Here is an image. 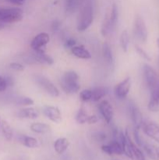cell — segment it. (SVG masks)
Returning a JSON list of instances; mask_svg holds the SVG:
<instances>
[{"label": "cell", "mask_w": 159, "mask_h": 160, "mask_svg": "<svg viewBox=\"0 0 159 160\" xmlns=\"http://www.w3.org/2000/svg\"><path fill=\"white\" fill-rule=\"evenodd\" d=\"M93 137L97 142H102L104 141H105L106 139V134H104V132H101V131H99V132H96L93 134Z\"/></svg>", "instance_id": "e575fe53"}, {"label": "cell", "mask_w": 159, "mask_h": 160, "mask_svg": "<svg viewBox=\"0 0 159 160\" xmlns=\"http://www.w3.org/2000/svg\"><path fill=\"white\" fill-rule=\"evenodd\" d=\"M17 116L22 119H37L39 117V112L33 107L23 108L17 112Z\"/></svg>", "instance_id": "9a60e30c"}, {"label": "cell", "mask_w": 159, "mask_h": 160, "mask_svg": "<svg viewBox=\"0 0 159 160\" xmlns=\"http://www.w3.org/2000/svg\"><path fill=\"white\" fill-rule=\"evenodd\" d=\"M143 75L145 84L150 91L154 87L156 83L158 81V76L156 73L155 70L148 64H144L143 66Z\"/></svg>", "instance_id": "52a82bcc"}, {"label": "cell", "mask_w": 159, "mask_h": 160, "mask_svg": "<svg viewBox=\"0 0 159 160\" xmlns=\"http://www.w3.org/2000/svg\"><path fill=\"white\" fill-rule=\"evenodd\" d=\"M87 117H88V116H87V113L85 111V109L80 108L78 110L77 113L76 115V120L80 124H84V123H87Z\"/></svg>", "instance_id": "4dcf8cb0"}, {"label": "cell", "mask_w": 159, "mask_h": 160, "mask_svg": "<svg viewBox=\"0 0 159 160\" xmlns=\"http://www.w3.org/2000/svg\"><path fill=\"white\" fill-rule=\"evenodd\" d=\"M42 112L44 115L53 123H59L62 121V114L59 108L56 106H45L42 108Z\"/></svg>", "instance_id": "8fae6325"}, {"label": "cell", "mask_w": 159, "mask_h": 160, "mask_svg": "<svg viewBox=\"0 0 159 160\" xmlns=\"http://www.w3.org/2000/svg\"><path fill=\"white\" fill-rule=\"evenodd\" d=\"M15 104L19 106H32L34 105V102L32 98L26 96H18L14 99Z\"/></svg>", "instance_id": "f1b7e54d"}, {"label": "cell", "mask_w": 159, "mask_h": 160, "mask_svg": "<svg viewBox=\"0 0 159 160\" xmlns=\"http://www.w3.org/2000/svg\"><path fill=\"white\" fill-rule=\"evenodd\" d=\"M143 133L159 143V126L154 122H147L143 123L141 126Z\"/></svg>", "instance_id": "7c38bea8"}, {"label": "cell", "mask_w": 159, "mask_h": 160, "mask_svg": "<svg viewBox=\"0 0 159 160\" xmlns=\"http://www.w3.org/2000/svg\"><path fill=\"white\" fill-rule=\"evenodd\" d=\"M109 145L111 146L113 154L116 155H123V150L122 148V145L118 139H112V142H110Z\"/></svg>", "instance_id": "f546056e"}, {"label": "cell", "mask_w": 159, "mask_h": 160, "mask_svg": "<svg viewBox=\"0 0 159 160\" xmlns=\"http://www.w3.org/2000/svg\"><path fill=\"white\" fill-rule=\"evenodd\" d=\"M1 129L5 138L7 141H11L13 136V131L7 121L2 120L1 121Z\"/></svg>", "instance_id": "d4e9b609"}, {"label": "cell", "mask_w": 159, "mask_h": 160, "mask_svg": "<svg viewBox=\"0 0 159 160\" xmlns=\"http://www.w3.org/2000/svg\"><path fill=\"white\" fill-rule=\"evenodd\" d=\"M1 121H2V120H1V118H0V127H1Z\"/></svg>", "instance_id": "7dc6e473"}, {"label": "cell", "mask_w": 159, "mask_h": 160, "mask_svg": "<svg viewBox=\"0 0 159 160\" xmlns=\"http://www.w3.org/2000/svg\"><path fill=\"white\" fill-rule=\"evenodd\" d=\"M72 54L76 57L82 59H89L92 57L91 54L84 46H74L71 49Z\"/></svg>", "instance_id": "ac0fdd59"}, {"label": "cell", "mask_w": 159, "mask_h": 160, "mask_svg": "<svg viewBox=\"0 0 159 160\" xmlns=\"http://www.w3.org/2000/svg\"><path fill=\"white\" fill-rule=\"evenodd\" d=\"M5 79H6V84H7V86L9 87V86H12V84H13V80H12V78H10V77H4Z\"/></svg>", "instance_id": "60d3db41"}, {"label": "cell", "mask_w": 159, "mask_h": 160, "mask_svg": "<svg viewBox=\"0 0 159 160\" xmlns=\"http://www.w3.org/2000/svg\"><path fill=\"white\" fill-rule=\"evenodd\" d=\"M34 78L36 84H37L41 88L43 89L45 92H46L48 95H51V97H54V98H56V97L59 96V89L57 88V87H56L48 78H47L46 77L41 74L34 75Z\"/></svg>", "instance_id": "277c9868"}, {"label": "cell", "mask_w": 159, "mask_h": 160, "mask_svg": "<svg viewBox=\"0 0 159 160\" xmlns=\"http://www.w3.org/2000/svg\"><path fill=\"white\" fill-rule=\"evenodd\" d=\"M157 47H158V48H159V38L157 39Z\"/></svg>", "instance_id": "f6af8a7d"}, {"label": "cell", "mask_w": 159, "mask_h": 160, "mask_svg": "<svg viewBox=\"0 0 159 160\" xmlns=\"http://www.w3.org/2000/svg\"><path fill=\"white\" fill-rule=\"evenodd\" d=\"M112 31H114L112 27L110 20V16H109V11H108L104 17V21H103L102 25H101V32L103 36H107L108 34H110Z\"/></svg>", "instance_id": "7402d4cb"}, {"label": "cell", "mask_w": 159, "mask_h": 160, "mask_svg": "<svg viewBox=\"0 0 159 160\" xmlns=\"http://www.w3.org/2000/svg\"><path fill=\"white\" fill-rule=\"evenodd\" d=\"M141 148H143V150H144L146 154L147 155V156L150 159L152 160H158L157 153V148H155L154 145L143 140V143L141 145Z\"/></svg>", "instance_id": "ffe728a7"}, {"label": "cell", "mask_w": 159, "mask_h": 160, "mask_svg": "<svg viewBox=\"0 0 159 160\" xmlns=\"http://www.w3.org/2000/svg\"><path fill=\"white\" fill-rule=\"evenodd\" d=\"M102 54L104 60L108 64H112L113 62L114 57L112 53V48L108 42H104L102 45Z\"/></svg>", "instance_id": "603a6c76"}, {"label": "cell", "mask_w": 159, "mask_h": 160, "mask_svg": "<svg viewBox=\"0 0 159 160\" xmlns=\"http://www.w3.org/2000/svg\"><path fill=\"white\" fill-rule=\"evenodd\" d=\"M126 135L128 139V142H129V145H130V148H131V151H132V155H133V157H135L137 160H145V157L143 156V153L142 152L141 150L137 146L135 142H133L131 139V138L129 137V132H128V130L126 131Z\"/></svg>", "instance_id": "d6986e66"}, {"label": "cell", "mask_w": 159, "mask_h": 160, "mask_svg": "<svg viewBox=\"0 0 159 160\" xmlns=\"http://www.w3.org/2000/svg\"><path fill=\"white\" fill-rule=\"evenodd\" d=\"M157 157H158V159H159V147L158 148H157Z\"/></svg>", "instance_id": "ee69618b"}, {"label": "cell", "mask_w": 159, "mask_h": 160, "mask_svg": "<svg viewBox=\"0 0 159 160\" xmlns=\"http://www.w3.org/2000/svg\"><path fill=\"white\" fill-rule=\"evenodd\" d=\"M133 33L135 37L140 42L146 43L148 38L147 29L146 23H145L143 19L139 15L136 17L135 20H134Z\"/></svg>", "instance_id": "5b68a950"}, {"label": "cell", "mask_w": 159, "mask_h": 160, "mask_svg": "<svg viewBox=\"0 0 159 160\" xmlns=\"http://www.w3.org/2000/svg\"><path fill=\"white\" fill-rule=\"evenodd\" d=\"M98 110L106 123H110L112 122L114 116V111L112 105L107 100L101 101L98 105Z\"/></svg>", "instance_id": "30bf717a"}, {"label": "cell", "mask_w": 159, "mask_h": 160, "mask_svg": "<svg viewBox=\"0 0 159 160\" xmlns=\"http://www.w3.org/2000/svg\"><path fill=\"white\" fill-rule=\"evenodd\" d=\"M9 1L16 5H23L26 0H9Z\"/></svg>", "instance_id": "b9f144b4"}, {"label": "cell", "mask_w": 159, "mask_h": 160, "mask_svg": "<svg viewBox=\"0 0 159 160\" xmlns=\"http://www.w3.org/2000/svg\"><path fill=\"white\" fill-rule=\"evenodd\" d=\"M80 98L83 102H88L92 99V91L90 89H84L80 93Z\"/></svg>", "instance_id": "1f68e13d"}, {"label": "cell", "mask_w": 159, "mask_h": 160, "mask_svg": "<svg viewBox=\"0 0 159 160\" xmlns=\"http://www.w3.org/2000/svg\"><path fill=\"white\" fill-rule=\"evenodd\" d=\"M128 112L131 120L133 123L134 128L140 129L143 123V116L138 106L133 101H130L128 103Z\"/></svg>", "instance_id": "ba28073f"}, {"label": "cell", "mask_w": 159, "mask_h": 160, "mask_svg": "<svg viewBox=\"0 0 159 160\" xmlns=\"http://www.w3.org/2000/svg\"><path fill=\"white\" fill-rule=\"evenodd\" d=\"M30 62L34 63L45 64V65H52L54 59L49 55L46 54L45 52H34V54L30 56Z\"/></svg>", "instance_id": "5bb4252c"}, {"label": "cell", "mask_w": 159, "mask_h": 160, "mask_svg": "<svg viewBox=\"0 0 159 160\" xmlns=\"http://www.w3.org/2000/svg\"><path fill=\"white\" fill-rule=\"evenodd\" d=\"M70 145V141L65 138H59L54 142V148L58 154L61 155L65 152Z\"/></svg>", "instance_id": "e0dca14e"}, {"label": "cell", "mask_w": 159, "mask_h": 160, "mask_svg": "<svg viewBox=\"0 0 159 160\" xmlns=\"http://www.w3.org/2000/svg\"><path fill=\"white\" fill-rule=\"evenodd\" d=\"M7 84H6V79L4 77L0 76V92H4L6 88H7Z\"/></svg>", "instance_id": "74e56055"}, {"label": "cell", "mask_w": 159, "mask_h": 160, "mask_svg": "<svg viewBox=\"0 0 159 160\" xmlns=\"http://www.w3.org/2000/svg\"><path fill=\"white\" fill-rule=\"evenodd\" d=\"M120 45L124 52H126L128 51V48H129V34L126 30H124L123 32L121 33L119 38Z\"/></svg>", "instance_id": "4316f807"}, {"label": "cell", "mask_w": 159, "mask_h": 160, "mask_svg": "<svg viewBox=\"0 0 159 160\" xmlns=\"http://www.w3.org/2000/svg\"><path fill=\"white\" fill-rule=\"evenodd\" d=\"M79 4V0H65V9L67 13L71 14L75 12Z\"/></svg>", "instance_id": "83f0119b"}, {"label": "cell", "mask_w": 159, "mask_h": 160, "mask_svg": "<svg viewBox=\"0 0 159 160\" xmlns=\"http://www.w3.org/2000/svg\"><path fill=\"white\" fill-rule=\"evenodd\" d=\"M76 41L73 38H70L66 39L64 43V47H65L66 49H71L72 48H73L74 46H76Z\"/></svg>", "instance_id": "836d02e7"}, {"label": "cell", "mask_w": 159, "mask_h": 160, "mask_svg": "<svg viewBox=\"0 0 159 160\" xmlns=\"http://www.w3.org/2000/svg\"><path fill=\"white\" fill-rule=\"evenodd\" d=\"M92 99L93 102H98L104 98L107 94V89L104 87H96L92 89Z\"/></svg>", "instance_id": "cb8c5ba5"}, {"label": "cell", "mask_w": 159, "mask_h": 160, "mask_svg": "<svg viewBox=\"0 0 159 160\" xmlns=\"http://www.w3.org/2000/svg\"><path fill=\"white\" fill-rule=\"evenodd\" d=\"M31 131L37 134H46L51 131V127L44 123H33L30 126Z\"/></svg>", "instance_id": "44dd1931"}, {"label": "cell", "mask_w": 159, "mask_h": 160, "mask_svg": "<svg viewBox=\"0 0 159 160\" xmlns=\"http://www.w3.org/2000/svg\"><path fill=\"white\" fill-rule=\"evenodd\" d=\"M8 27V24L7 23H2V22H0V31L2 29H5V28H6Z\"/></svg>", "instance_id": "7bdbcfd3"}, {"label": "cell", "mask_w": 159, "mask_h": 160, "mask_svg": "<svg viewBox=\"0 0 159 160\" xmlns=\"http://www.w3.org/2000/svg\"><path fill=\"white\" fill-rule=\"evenodd\" d=\"M131 88V80L129 77L125 78L124 80L117 84L115 85V89H114V92H115V95L118 99H124L127 97L128 94H129V90Z\"/></svg>", "instance_id": "9c48e42d"}, {"label": "cell", "mask_w": 159, "mask_h": 160, "mask_svg": "<svg viewBox=\"0 0 159 160\" xmlns=\"http://www.w3.org/2000/svg\"><path fill=\"white\" fill-rule=\"evenodd\" d=\"M84 1H85V0H79V2H80V3H83V2H84Z\"/></svg>", "instance_id": "bcb514c9"}, {"label": "cell", "mask_w": 159, "mask_h": 160, "mask_svg": "<svg viewBox=\"0 0 159 160\" xmlns=\"http://www.w3.org/2000/svg\"><path fill=\"white\" fill-rule=\"evenodd\" d=\"M18 140L23 146L26 147V148H35L39 146L38 142H37V139L33 137H30V136L21 134V135H19Z\"/></svg>", "instance_id": "2e32d148"}, {"label": "cell", "mask_w": 159, "mask_h": 160, "mask_svg": "<svg viewBox=\"0 0 159 160\" xmlns=\"http://www.w3.org/2000/svg\"><path fill=\"white\" fill-rule=\"evenodd\" d=\"M135 49H136V51H137V52L138 53V54L140 55L142 58H143V59H146V60H147V61L151 60V56H149V54H148V53L144 49H143V48H142L141 47L139 46V45H136Z\"/></svg>", "instance_id": "d6a6232c"}, {"label": "cell", "mask_w": 159, "mask_h": 160, "mask_svg": "<svg viewBox=\"0 0 159 160\" xmlns=\"http://www.w3.org/2000/svg\"><path fill=\"white\" fill-rule=\"evenodd\" d=\"M98 122V117L96 115H91L88 116L87 120V123L89 124H94V123Z\"/></svg>", "instance_id": "f35d334b"}, {"label": "cell", "mask_w": 159, "mask_h": 160, "mask_svg": "<svg viewBox=\"0 0 159 160\" xmlns=\"http://www.w3.org/2000/svg\"><path fill=\"white\" fill-rule=\"evenodd\" d=\"M109 16H110V20L111 23H112V27L113 30L115 29L116 27L117 23H118V6L116 4L114 3L112 5V8L109 10Z\"/></svg>", "instance_id": "484cf974"}, {"label": "cell", "mask_w": 159, "mask_h": 160, "mask_svg": "<svg viewBox=\"0 0 159 160\" xmlns=\"http://www.w3.org/2000/svg\"><path fill=\"white\" fill-rule=\"evenodd\" d=\"M94 20V6L92 0H85L83 2L77 23V30L84 32L88 29Z\"/></svg>", "instance_id": "6da1fadb"}, {"label": "cell", "mask_w": 159, "mask_h": 160, "mask_svg": "<svg viewBox=\"0 0 159 160\" xmlns=\"http://www.w3.org/2000/svg\"><path fill=\"white\" fill-rule=\"evenodd\" d=\"M61 28V22L59 20H55L51 23V30L54 32L59 31Z\"/></svg>", "instance_id": "8d00e7d4"}, {"label": "cell", "mask_w": 159, "mask_h": 160, "mask_svg": "<svg viewBox=\"0 0 159 160\" xmlns=\"http://www.w3.org/2000/svg\"><path fill=\"white\" fill-rule=\"evenodd\" d=\"M101 150H102L104 153H106V154L108 155H110V156L111 155H113L112 148H111V146L109 145V144L108 145H102V146H101Z\"/></svg>", "instance_id": "ab89813d"}, {"label": "cell", "mask_w": 159, "mask_h": 160, "mask_svg": "<svg viewBox=\"0 0 159 160\" xmlns=\"http://www.w3.org/2000/svg\"><path fill=\"white\" fill-rule=\"evenodd\" d=\"M9 68L12 70H16V71H23L24 70V67L22 64L19 63V62H11L9 64Z\"/></svg>", "instance_id": "d590c367"}, {"label": "cell", "mask_w": 159, "mask_h": 160, "mask_svg": "<svg viewBox=\"0 0 159 160\" xmlns=\"http://www.w3.org/2000/svg\"><path fill=\"white\" fill-rule=\"evenodd\" d=\"M50 42V36L48 33L41 32L35 36L31 42V48L34 52H45V48Z\"/></svg>", "instance_id": "8992f818"}, {"label": "cell", "mask_w": 159, "mask_h": 160, "mask_svg": "<svg viewBox=\"0 0 159 160\" xmlns=\"http://www.w3.org/2000/svg\"><path fill=\"white\" fill-rule=\"evenodd\" d=\"M23 12L20 8H0V22L2 23H13L22 20Z\"/></svg>", "instance_id": "3957f363"}, {"label": "cell", "mask_w": 159, "mask_h": 160, "mask_svg": "<svg viewBox=\"0 0 159 160\" xmlns=\"http://www.w3.org/2000/svg\"><path fill=\"white\" fill-rule=\"evenodd\" d=\"M147 107L151 112H159V79L151 90V98Z\"/></svg>", "instance_id": "4fadbf2b"}, {"label": "cell", "mask_w": 159, "mask_h": 160, "mask_svg": "<svg viewBox=\"0 0 159 160\" xmlns=\"http://www.w3.org/2000/svg\"><path fill=\"white\" fill-rule=\"evenodd\" d=\"M79 78V75L73 70L65 72L60 82L62 90L67 94H74L79 92L80 89Z\"/></svg>", "instance_id": "7a4b0ae2"}]
</instances>
